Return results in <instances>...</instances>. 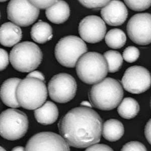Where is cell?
<instances>
[{"label":"cell","instance_id":"obj_23","mask_svg":"<svg viewBox=\"0 0 151 151\" xmlns=\"http://www.w3.org/2000/svg\"><path fill=\"white\" fill-rule=\"evenodd\" d=\"M104 57L106 60L109 72H116L122 66L123 58L119 52L109 50L105 52Z\"/></svg>","mask_w":151,"mask_h":151},{"label":"cell","instance_id":"obj_25","mask_svg":"<svg viewBox=\"0 0 151 151\" xmlns=\"http://www.w3.org/2000/svg\"><path fill=\"white\" fill-rule=\"evenodd\" d=\"M139 51L136 47L131 46L125 48L123 52V58L126 62L133 63L139 58Z\"/></svg>","mask_w":151,"mask_h":151},{"label":"cell","instance_id":"obj_5","mask_svg":"<svg viewBox=\"0 0 151 151\" xmlns=\"http://www.w3.org/2000/svg\"><path fill=\"white\" fill-rule=\"evenodd\" d=\"M42 60V52L36 44L25 41L12 48L10 54L11 64L14 69L23 73L36 69Z\"/></svg>","mask_w":151,"mask_h":151},{"label":"cell","instance_id":"obj_15","mask_svg":"<svg viewBox=\"0 0 151 151\" xmlns=\"http://www.w3.org/2000/svg\"><path fill=\"white\" fill-rule=\"evenodd\" d=\"M22 80L17 78L6 80L1 87V98L7 106L18 108L20 106L16 98V90Z\"/></svg>","mask_w":151,"mask_h":151},{"label":"cell","instance_id":"obj_13","mask_svg":"<svg viewBox=\"0 0 151 151\" xmlns=\"http://www.w3.org/2000/svg\"><path fill=\"white\" fill-rule=\"evenodd\" d=\"M106 26L104 21L97 16H88L81 20L79 32L82 40L88 43H95L104 37Z\"/></svg>","mask_w":151,"mask_h":151},{"label":"cell","instance_id":"obj_28","mask_svg":"<svg viewBox=\"0 0 151 151\" xmlns=\"http://www.w3.org/2000/svg\"><path fill=\"white\" fill-rule=\"evenodd\" d=\"M33 5L39 9H46L52 5L58 0H29Z\"/></svg>","mask_w":151,"mask_h":151},{"label":"cell","instance_id":"obj_11","mask_svg":"<svg viewBox=\"0 0 151 151\" xmlns=\"http://www.w3.org/2000/svg\"><path fill=\"white\" fill-rule=\"evenodd\" d=\"M122 83L124 89L127 92L132 94H141L151 87V75L144 67L132 66L125 71Z\"/></svg>","mask_w":151,"mask_h":151},{"label":"cell","instance_id":"obj_21","mask_svg":"<svg viewBox=\"0 0 151 151\" xmlns=\"http://www.w3.org/2000/svg\"><path fill=\"white\" fill-rule=\"evenodd\" d=\"M139 111V103L136 100L130 97L124 99L119 105L117 111L124 119H130L136 116Z\"/></svg>","mask_w":151,"mask_h":151},{"label":"cell","instance_id":"obj_34","mask_svg":"<svg viewBox=\"0 0 151 151\" xmlns=\"http://www.w3.org/2000/svg\"><path fill=\"white\" fill-rule=\"evenodd\" d=\"M25 149H24L22 147H16L15 148H13L12 151H24Z\"/></svg>","mask_w":151,"mask_h":151},{"label":"cell","instance_id":"obj_17","mask_svg":"<svg viewBox=\"0 0 151 151\" xmlns=\"http://www.w3.org/2000/svg\"><path fill=\"white\" fill-rule=\"evenodd\" d=\"M45 14L47 19L55 24H61L69 18L70 9L68 4L63 0L57 2L46 9Z\"/></svg>","mask_w":151,"mask_h":151},{"label":"cell","instance_id":"obj_31","mask_svg":"<svg viewBox=\"0 0 151 151\" xmlns=\"http://www.w3.org/2000/svg\"><path fill=\"white\" fill-rule=\"evenodd\" d=\"M145 134L148 142L151 145V119L148 121L145 127Z\"/></svg>","mask_w":151,"mask_h":151},{"label":"cell","instance_id":"obj_9","mask_svg":"<svg viewBox=\"0 0 151 151\" xmlns=\"http://www.w3.org/2000/svg\"><path fill=\"white\" fill-rule=\"evenodd\" d=\"M39 8L29 0H11L7 7L8 18L18 26H29L37 19Z\"/></svg>","mask_w":151,"mask_h":151},{"label":"cell","instance_id":"obj_33","mask_svg":"<svg viewBox=\"0 0 151 151\" xmlns=\"http://www.w3.org/2000/svg\"><path fill=\"white\" fill-rule=\"evenodd\" d=\"M81 105L82 106H83L84 107H92V105H91V103L89 102L84 101L81 102Z\"/></svg>","mask_w":151,"mask_h":151},{"label":"cell","instance_id":"obj_3","mask_svg":"<svg viewBox=\"0 0 151 151\" xmlns=\"http://www.w3.org/2000/svg\"><path fill=\"white\" fill-rule=\"evenodd\" d=\"M47 97L44 81L26 77L19 83L16 90V98L20 106L28 110H35L42 106Z\"/></svg>","mask_w":151,"mask_h":151},{"label":"cell","instance_id":"obj_14","mask_svg":"<svg viewBox=\"0 0 151 151\" xmlns=\"http://www.w3.org/2000/svg\"><path fill=\"white\" fill-rule=\"evenodd\" d=\"M101 14L103 20L109 25L119 26L126 20L128 11L122 2L112 0L103 7Z\"/></svg>","mask_w":151,"mask_h":151},{"label":"cell","instance_id":"obj_36","mask_svg":"<svg viewBox=\"0 0 151 151\" xmlns=\"http://www.w3.org/2000/svg\"></svg>","mask_w":151,"mask_h":151},{"label":"cell","instance_id":"obj_19","mask_svg":"<svg viewBox=\"0 0 151 151\" xmlns=\"http://www.w3.org/2000/svg\"><path fill=\"white\" fill-rule=\"evenodd\" d=\"M124 134V127L122 123L117 119L107 120L103 124L102 135L105 139L109 142L118 141Z\"/></svg>","mask_w":151,"mask_h":151},{"label":"cell","instance_id":"obj_2","mask_svg":"<svg viewBox=\"0 0 151 151\" xmlns=\"http://www.w3.org/2000/svg\"><path fill=\"white\" fill-rule=\"evenodd\" d=\"M124 96L122 86L116 80L107 78L96 83L91 88L89 99L95 108L110 110L116 108Z\"/></svg>","mask_w":151,"mask_h":151},{"label":"cell","instance_id":"obj_35","mask_svg":"<svg viewBox=\"0 0 151 151\" xmlns=\"http://www.w3.org/2000/svg\"><path fill=\"white\" fill-rule=\"evenodd\" d=\"M7 0H1V2H5V1H6Z\"/></svg>","mask_w":151,"mask_h":151},{"label":"cell","instance_id":"obj_16","mask_svg":"<svg viewBox=\"0 0 151 151\" xmlns=\"http://www.w3.org/2000/svg\"><path fill=\"white\" fill-rule=\"evenodd\" d=\"M22 32L18 25L7 22L3 24L0 29V41L3 45L11 47L20 41Z\"/></svg>","mask_w":151,"mask_h":151},{"label":"cell","instance_id":"obj_12","mask_svg":"<svg viewBox=\"0 0 151 151\" xmlns=\"http://www.w3.org/2000/svg\"><path fill=\"white\" fill-rule=\"evenodd\" d=\"M26 151H70L69 145L62 136L52 132H40L26 144Z\"/></svg>","mask_w":151,"mask_h":151},{"label":"cell","instance_id":"obj_6","mask_svg":"<svg viewBox=\"0 0 151 151\" xmlns=\"http://www.w3.org/2000/svg\"><path fill=\"white\" fill-rule=\"evenodd\" d=\"M28 120L27 115L14 108L2 112L0 116V134L10 141H15L23 137L27 132Z\"/></svg>","mask_w":151,"mask_h":151},{"label":"cell","instance_id":"obj_8","mask_svg":"<svg viewBox=\"0 0 151 151\" xmlns=\"http://www.w3.org/2000/svg\"><path fill=\"white\" fill-rule=\"evenodd\" d=\"M77 85L72 76L60 73L54 76L48 84V93L53 101L60 103H67L75 96Z\"/></svg>","mask_w":151,"mask_h":151},{"label":"cell","instance_id":"obj_22","mask_svg":"<svg viewBox=\"0 0 151 151\" xmlns=\"http://www.w3.org/2000/svg\"><path fill=\"white\" fill-rule=\"evenodd\" d=\"M127 40L126 35L119 29H111L107 33L105 42L108 47L113 49H119L124 47Z\"/></svg>","mask_w":151,"mask_h":151},{"label":"cell","instance_id":"obj_27","mask_svg":"<svg viewBox=\"0 0 151 151\" xmlns=\"http://www.w3.org/2000/svg\"><path fill=\"white\" fill-rule=\"evenodd\" d=\"M122 151H147L146 147L141 142H131L122 147Z\"/></svg>","mask_w":151,"mask_h":151},{"label":"cell","instance_id":"obj_20","mask_svg":"<svg viewBox=\"0 0 151 151\" xmlns=\"http://www.w3.org/2000/svg\"><path fill=\"white\" fill-rule=\"evenodd\" d=\"M31 38L36 42L45 43L52 37V29L47 23L40 21L35 24L31 28Z\"/></svg>","mask_w":151,"mask_h":151},{"label":"cell","instance_id":"obj_1","mask_svg":"<svg viewBox=\"0 0 151 151\" xmlns=\"http://www.w3.org/2000/svg\"><path fill=\"white\" fill-rule=\"evenodd\" d=\"M58 127L61 136L70 146L83 149L99 142L102 121L90 107H79L69 111Z\"/></svg>","mask_w":151,"mask_h":151},{"label":"cell","instance_id":"obj_4","mask_svg":"<svg viewBox=\"0 0 151 151\" xmlns=\"http://www.w3.org/2000/svg\"><path fill=\"white\" fill-rule=\"evenodd\" d=\"M79 78L88 84H95L104 79L108 67L104 57L96 52L85 53L76 64Z\"/></svg>","mask_w":151,"mask_h":151},{"label":"cell","instance_id":"obj_30","mask_svg":"<svg viewBox=\"0 0 151 151\" xmlns=\"http://www.w3.org/2000/svg\"><path fill=\"white\" fill-rule=\"evenodd\" d=\"M86 151H113V150L106 145L95 144L88 147Z\"/></svg>","mask_w":151,"mask_h":151},{"label":"cell","instance_id":"obj_32","mask_svg":"<svg viewBox=\"0 0 151 151\" xmlns=\"http://www.w3.org/2000/svg\"><path fill=\"white\" fill-rule=\"evenodd\" d=\"M27 78H36V79H40L41 80V81H45V77L43 74L39 71H34L29 73L27 76Z\"/></svg>","mask_w":151,"mask_h":151},{"label":"cell","instance_id":"obj_7","mask_svg":"<svg viewBox=\"0 0 151 151\" xmlns=\"http://www.w3.org/2000/svg\"><path fill=\"white\" fill-rule=\"evenodd\" d=\"M87 51L84 41L76 36H68L60 40L55 48L58 63L67 68H74L80 58Z\"/></svg>","mask_w":151,"mask_h":151},{"label":"cell","instance_id":"obj_26","mask_svg":"<svg viewBox=\"0 0 151 151\" xmlns=\"http://www.w3.org/2000/svg\"><path fill=\"white\" fill-rule=\"evenodd\" d=\"M85 7L90 9H98L104 7L111 0H78Z\"/></svg>","mask_w":151,"mask_h":151},{"label":"cell","instance_id":"obj_18","mask_svg":"<svg viewBox=\"0 0 151 151\" xmlns=\"http://www.w3.org/2000/svg\"><path fill=\"white\" fill-rule=\"evenodd\" d=\"M35 116L38 123L42 125H50L55 122L58 118V109L53 102L47 101L35 109Z\"/></svg>","mask_w":151,"mask_h":151},{"label":"cell","instance_id":"obj_24","mask_svg":"<svg viewBox=\"0 0 151 151\" xmlns=\"http://www.w3.org/2000/svg\"><path fill=\"white\" fill-rule=\"evenodd\" d=\"M129 8L136 11H142L151 6V0H124Z\"/></svg>","mask_w":151,"mask_h":151},{"label":"cell","instance_id":"obj_29","mask_svg":"<svg viewBox=\"0 0 151 151\" xmlns=\"http://www.w3.org/2000/svg\"><path fill=\"white\" fill-rule=\"evenodd\" d=\"M1 70H3L6 68L9 64L8 54L5 50L1 48Z\"/></svg>","mask_w":151,"mask_h":151},{"label":"cell","instance_id":"obj_10","mask_svg":"<svg viewBox=\"0 0 151 151\" xmlns=\"http://www.w3.org/2000/svg\"><path fill=\"white\" fill-rule=\"evenodd\" d=\"M127 35L134 43L146 45L151 43V14L139 13L128 22Z\"/></svg>","mask_w":151,"mask_h":151}]
</instances>
